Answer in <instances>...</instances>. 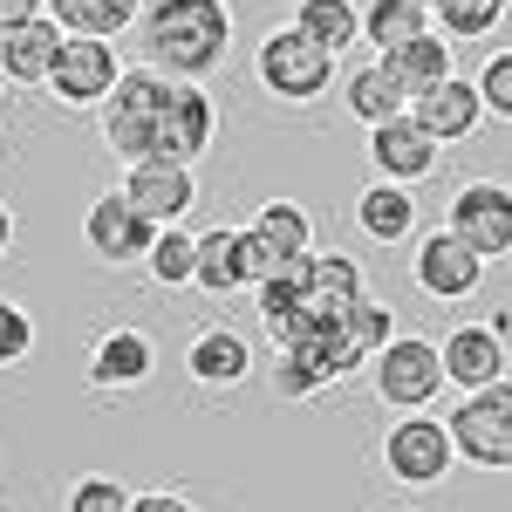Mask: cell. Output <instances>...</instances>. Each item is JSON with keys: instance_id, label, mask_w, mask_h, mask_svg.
<instances>
[{"instance_id": "d590c367", "label": "cell", "mask_w": 512, "mask_h": 512, "mask_svg": "<svg viewBox=\"0 0 512 512\" xmlns=\"http://www.w3.org/2000/svg\"><path fill=\"white\" fill-rule=\"evenodd\" d=\"M48 14V0H0V28H28Z\"/></svg>"}, {"instance_id": "ba28073f", "label": "cell", "mask_w": 512, "mask_h": 512, "mask_svg": "<svg viewBox=\"0 0 512 512\" xmlns=\"http://www.w3.org/2000/svg\"><path fill=\"white\" fill-rule=\"evenodd\" d=\"M212 130H219V110L198 82H171L164 96V117H158V137H151V158L164 164H192L212 151Z\"/></svg>"}, {"instance_id": "7402d4cb", "label": "cell", "mask_w": 512, "mask_h": 512, "mask_svg": "<svg viewBox=\"0 0 512 512\" xmlns=\"http://www.w3.org/2000/svg\"><path fill=\"white\" fill-rule=\"evenodd\" d=\"M417 35H431V14L417 0H369L362 7V41L376 48V62L396 55V48H410Z\"/></svg>"}, {"instance_id": "74e56055", "label": "cell", "mask_w": 512, "mask_h": 512, "mask_svg": "<svg viewBox=\"0 0 512 512\" xmlns=\"http://www.w3.org/2000/svg\"><path fill=\"white\" fill-rule=\"evenodd\" d=\"M417 7H424V14H431V7H437V0H417Z\"/></svg>"}, {"instance_id": "277c9868", "label": "cell", "mask_w": 512, "mask_h": 512, "mask_svg": "<svg viewBox=\"0 0 512 512\" xmlns=\"http://www.w3.org/2000/svg\"><path fill=\"white\" fill-rule=\"evenodd\" d=\"M376 403H390V410H403V417H424L437 403V390H444V362H437V342H424V335H396L390 349L376 355Z\"/></svg>"}, {"instance_id": "8d00e7d4", "label": "cell", "mask_w": 512, "mask_h": 512, "mask_svg": "<svg viewBox=\"0 0 512 512\" xmlns=\"http://www.w3.org/2000/svg\"><path fill=\"white\" fill-rule=\"evenodd\" d=\"M7 246H14V212L0 205V253H7Z\"/></svg>"}, {"instance_id": "6da1fadb", "label": "cell", "mask_w": 512, "mask_h": 512, "mask_svg": "<svg viewBox=\"0 0 512 512\" xmlns=\"http://www.w3.org/2000/svg\"><path fill=\"white\" fill-rule=\"evenodd\" d=\"M137 35H144V69H158L164 82H205L226 69L233 7L226 0H144Z\"/></svg>"}, {"instance_id": "4dcf8cb0", "label": "cell", "mask_w": 512, "mask_h": 512, "mask_svg": "<svg viewBox=\"0 0 512 512\" xmlns=\"http://www.w3.org/2000/svg\"><path fill=\"white\" fill-rule=\"evenodd\" d=\"M472 82H478V103H485L499 123H512V48H499V55H492Z\"/></svg>"}, {"instance_id": "f546056e", "label": "cell", "mask_w": 512, "mask_h": 512, "mask_svg": "<svg viewBox=\"0 0 512 512\" xmlns=\"http://www.w3.org/2000/svg\"><path fill=\"white\" fill-rule=\"evenodd\" d=\"M130 499H137V492L110 472H82L76 485H69V512H130Z\"/></svg>"}, {"instance_id": "5b68a950", "label": "cell", "mask_w": 512, "mask_h": 512, "mask_svg": "<svg viewBox=\"0 0 512 512\" xmlns=\"http://www.w3.org/2000/svg\"><path fill=\"white\" fill-rule=\"evenodd\" d=\"M117 76H123L117 41L62 35L55 69H48V89H55V103H69V110H103V103H110V89H117Z\"/></svg>"}, {"instance_id": "e0dca14e", "label": "cell", "mask_w": 512, "mask_h": 512, "mask_svg": "<svg viewBox=\"0 0 512 512\" xmlns=\"http://www.w3.org/2000/svg\"><path fill=\"white\" fill-rule=\"evenodd\" d=\"M369 287H362V267H355L349 253H308V315H321V321H342L362 301Z\"/></svg>"}, {"instance_id": "2e32d148", "label": "cell", "mask_w": 512, "mask_h": 512, "mask_svg": "<svg viewBox=\"0 0 512 512\" xmlns=\"http://www.w3.org/2000/svg\"><path fill=\"white\" fill-rule=\"evenodd\" d=\"M185 369H192V383H205V390H239L253 376V342L239 328H205L192 349H185Z\"/></svg>"}, {"instance_id": "8fae6325", "label": "cell", "mask_w": 512, "mask_h": 512, "mask_svg": "<svg viewBox=\"0 0 512 512\" xmlns=\"http://www.w3.org/2000/svg\"><path fill=\"white\" fill-rule=\"evenodd\" d=\"M437 362H444V383H458L465 396L492 390L506 376V335H492V321H458L444 342H437Z\"/></svg>"}, {"instance_id": "603a6c76", "label": "cell", "mask_w": 512, "mask_h": 512, "mask_svg": "<svg viewBox=\"0 0 512 512\" xmlns=\"http://www.w3.org/2000/svg\"><path fill=\"white\" fill-rule=\"evenodd\" d=\"M246 233L260 239L274 260H308V253H315V226H308V212H301L294 198H267Z\"/></svg>"}, {"instance_id": "8992f818", "label": "cell", "mask_w": 512, "mask_h": 512, "mask_svg": "<svg viewBox=\"0 0 512 512\" xmlns=\"http://www.w3.org/2000/svg\"><path fill=\"white\" fill-rule=\"evenodd\" d=\"M444 233L465 239L478 260H506L512 253V185H492V178L458 185L451 212H444Z\"/></svg>"}, {"instance_id": "e575fe53", "label": "cell", "mask_w": 512, "mask_h": 512, "mask_svg": "<svg viewBox=\"0 0 512 512\" xmlns=\"http://www.w3.org/2000/svg\"><path fill=\"white\" fill-rule=\"evenodd\" d=\"M130 512H198V506L185 499V492H137V499H130Z\"/></svg>"}, {"instance_id": "9c48e42d", "label": "cell", "mask_w": 512, "mask_h": 512, "mask_svg": "<svg viewBox=\"0 0 512 512\" xmlns=\"http://www.w3.org/2000/svg\"><path fill=\"white\" fill-rule=\"evenodd\" d=\"M123 198L137 205V219H144V226H158V233H164V226H178V219L198 205V178H192V164L144 158V164H130Z\"/></svg>"}, {"instance_id": "f1b7e54d", "label": "cell", "mask_w": 512, "mask_h": 512, "mask_svg": "<svg viewBox=\"0 0 512 512\" xmlns=\"http://www.w3.org/2000/svg\"><path fill=\"white\" fill-rule=\"evenodd\" d=\"M431 14H437V35H458V41H472V35H492V28H499L506 0H437Z\"/></svg>"}, {"instance_id": "83f0119b", "label": "cell", "mask_w": 512, "mask_h": 512, "mask_svg": "<svg viewBox=\"0 0 512 512\" xmlns=\"http://www.w3.org/2000/svg\"><path fill=\"white\" fill-rule=\"evenodd\" d=\"M144 267H151V280H158V287H192V267H198L192 233L164 226V233L151 239V253H144Z\"/></svg>"}, {"instance_id": "4316f807", "label": "cell", "mask_w": 512, "mask_h": 512, "mask_svg": "<svg viewBox=\"0 0 512 512\" xmlns=\"http://www.w3.org/2000/svg\"><path fill=\"white\" fill-rule=\"evenodd\" d=\"M335 328H342V342H349L362 362H376V355L396 342V308H390V301H369V294H362V301H355V308L335 321Z\"/></svg>"}, {"instance_id": "ac0fdd59", "label": "cell", "mask_w": 512, "mask_h": 512, "mask_svg": "<svg viewBox=\"0 0 512 512\" xmlns=\"http://www.w3.org/2000/svg\"><path fill=\"white\" fill-rule=\"evenodd\" d=\"M55 48H62V28L48 14L28 28H0V82H48Z\"/></svg>"}, {"instance_id": "ffe728a7", "label": "cell", "mask_w": 512, "mask_h": 512, "mask_svg": "<svg viewBox=\"0 0 512 512\" xmlns=\"http://www.w3.org/2000/svg\"><path fill=\"white\" fill-rule=\"evenodd\" d=\"M137 14H144V0H48V21L62 35H89V41H117Z\"/></svg>"}, {"instance_id": "7a4b0ae2", "label": "cell", "mask_w": 512, "mask_h": 512, "mask_svg": "<svg viewBox=\"0 0 512 512\" xmlns=\"http://www.w3.org/2000/svg\"><path fill=\"white\" fill-rule=\"evenodd\" d=\"M253 69L267 82V96H280V103H315V96H328V82H335V55L287 21V28H267L260 35Z\"/></svg>"}, {"instance_id": "1f68e13d", "label": "cell", "mask_w": 512, "mask_h": 512, "mask_svg": "<svg viewBox=\"0 0 512 512\" xmlns=\"http://www.w3.org/2000/svg\"><path fill=\"white\" fill-rule=\"evenodd\" d=\"M28 355H35V321H28L21 301H0V369H14Z\"/></svg>"}, {"instance_id": "7c38bea8", "label": "cell", "mask_w": 512, "mask_h": 512, "mask_svg": "<svg viewBox=\"0 0 512 512\" xmlns=\"http://www.w3.org/2000/svg\"><path fill=\"white\" fill-rule=\"evenodd\" d=\"M82 239H89V253H96L103 267H130V260L151 253L158 226H144L137 205H130L123 192H103L96 205H89V219H82Z\"/></svg>"}, {"instance_id": "836d02e7", "label": "cell", "mask_w": 512, "mask_h": 512, "mask_svg": "<svg viewBox=\"0 0 512 512\" xmlns=\"http://www.w3.org/2000/svg\"><path fill=\"white\" fill-rule=\"evenodd\" d=\"M315 390H321L315 376H308V369H301V362H294L287 349H274V396H287V403H301V396H315Z\"/></svg>"}, {"instance_id": "5bb4252c", "label": "cell", "mask_w": 512, "mask_h": 512, "mask_svg": "<svg viewBox=\"0 0 512 512\" xmlns=\"http://www.w3.org/2000/svg\"><path fill=\"white\" fill-rule=\"evenodd\" d=\"M158 369V349L144 328H110L96 349H89V390H144Z\"/></svg>"}, {"instance_id": "484cf974", "label": "cell", "mask_w": 512, "mask_h": 512, "mask_svg": "<svg viewBox=\"0 0 512 512\" xmlns=\"http://www.w3.org/2000/svg\"><path fill=\"white\" fill-rule=\"evenodd\" d=\"M396 69V82L410 89V103L424 96V89H437V82H451L458 69H451V41H437V35H417L410 48H396V55H383Z\"/></svg>"}, {"instance_id": "9a60e30c", "label": "cell", "mask_w": 512, "mask_h": 512, "mask_svg": "<svg viewBox=\"0 0 512 512\" xmlns=\"http://www.w3.org/2000/svg\"><path fill=\"white\" fill-rule=\"evenodd\" d=\"M369 158L383 171V185H403V192H410L417 178L437 171V144L410 117H396V123H376V130H369Z\"/></svg>"}, {"instance_id": "d6986e66", "label": "cell", "mask_w": 512, "mask_h": 512, "mask_svg": "<svg viewBox=\"0 0 512 512\" xmlns=\"http://www.w3.org/2000/svg\"><path fill=\"white\" fill-rule=\"evenodd\" d=\"M342 103H349V110H355L362 123H369V130H376V123L410 117V89L396 82L390 62H362V69H355V76L342 82Z\"/></svg>"}, {"instance_id": "52a82bcc", "label": "cell", "mask_w": 512, "mask_h": 512, "mask_svg": "<svg viewBox=\"0 0 512 512\" xmlns=\"http://www.w3.org/2000/svg\"><path fill=\"white\" fill-rule=\"evenodd\" d=\"M451 465H458V444L437 417H403L383 431V472L396 485H444Z\"/></svg>"}, {"instance_id": "30bf717a", "label": "cell", "mask_w": 512, "mask_h": 512, "mask_svg": "<svg viewBox=\"0 0 512 512\" xmlns=\"http://www.w3.org/2000/svg\"><path fill=\"white\" fill-rule=\"evenodd\" d=\"M410 274H417V287H424L431 301H472L478 280H485V260H478L465 239H451L444 226H437V233L417 239V253H410Z\"/></svg>"}, {"instance_id": "3957f363", "label": "cell", "mask_w": 512, "mask_h": 512, "mask_svg": "<svg viewBox=\"0 0 512 512\" xmlns=\"http://www.w3.org/2000/svg\"><path fill=\"white\" fill-rule=\"evenodd\" d=\"M164 96H171V82H164L158 69H123V76H117L110 103H103V144H110L123 164H144V158H151Z\"/></svg>"}, {"instance_id": "cb8c5ba5", "label": "cell", "mask_w": 512, "mask_h": 512, "mask_svg": "<svg viewBox=\"0 0 512 512\" xmlns=\"http://www.w3.org/2000/svg\"><path fill=\"white\" fill-rule=\"evenodd\" d=\"M192 253H198L192 287H205V294H239V287H246V260H239V233H233V226L198 233Z\"/></svg>"}, {"instance_id": "d6a6232c", "label": "cell", "mask_w": 512, "mask_h": 512, "mask_svg": "<svg viewBox=\"0 0 512 512\" xmlns=\"http://www.w3.org/2000/svg\"><path fill=\"white\" fill-rule=\"evenodd\" d=\"M465 410H472L478 424H492V431H512V376H499L492 390L465 396Z\"/></svg>"}, {"instance_id": "d4e9b609", "label": "cell", "mask_w": 512, "mask_h": 512, "mask_svg": "<svg viewBox=\"0 0 512 512\" xmlns=\"http://www.w3.org/2000/svg\"><path fill=\"white\" fill-rule=\"evenodd\" d=\"M294 28L308 41H321L328 55H342L349 41H362V7L355 0H301L294 7Z\"/></svg>"}, {"instance_id": "44dd1931", "label": "cell", "mask_w": 512, "mask_h": 512, "mask_svg": "<svg viewBox=\"0 0 512 512\" xmlns=\"http://www.w3.org/2000/svg\"><path fill=\"white\" fill-rule=\"evenodd\" d=\"M355 226L369 239H383V246H403L410 239V226H417V198L403 192V185H369V192L355 198Z\"/></svg>"}, {"instance_id": "4fadbf2b", "label": "cell", "mask_w": 512, "mask_h": 512, "mask_svg": "<svg viewBox=\"0 0 512 512\" xmlns=\"http://www.w3.org/2000/svg\"><path fill=\"white\" fill-rule=\"evenodd\" d=\"M410 123L431 137V144H465L478 123H485V103H478V82L451 76L437 82V89H424L417 103H410Z\"/></svg>"}]
</instances>
